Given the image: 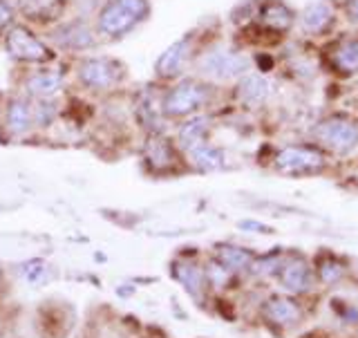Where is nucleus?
<instances>
[{"label":"nucleus","instance_id":"bb28decb","mask_svg":"<svg viewBox=\"0 0 358 338\" xmlns=\"http://www.w3.org/2000/svg\"><path fill=\"white\" fill-rule=\"evenodd\" d=\"M345 16L352 25L358 27V0H345Z\"/></svg>","mask_w":358,"mask_h":338},{"label":"nucleus","instance_id":"412c9836","mask_svg":"<svg viewBox=\"0 0 358 338\" xmlns=\"http://www.w3.org/2000/svg\"><path fill=\"white\" fill-rule=\"evenodd\" d=\"M217 260L231 269V272H238V269H249L253 267V255L251 251H246V249H240V246H220L217 249Z\"/></svg>","mask_w":358,"mask_h":338},{"label":"nucleus","instance_id":"1a4fd4ad","mask_svg":"<svg viewBox=\"0 0 358 338\" xmlns=\"http://www.w3.org/2000/svg\"><path fill=\"white\" fill-rule=\"evenodd\" d=\"M329 70L341 76H356L358 74V34H343L334 38L327 48Z\"/></svg>","mask_w":358,"mask_h":338},{"label":"nucleus","instance_id":"20e7f679","mask_svg":"<svg viewBox=\"0 0 358 338\" xmlns=\"http://www.w3.org/2000/svg\"><path fill=\"white\" fill-rule=\"evenodd\" d=\"M313 139L324 150L347 155L358 148V121L350 115L336 112V115L324 117L313 126Z\"/></svg>","mask_w":358,"mask_h":338},{"label":"nucleus","instance_id":"9b49d317","mask_svg":"<svg viewBox=\"0 0 358 338\" xmlns=\"http://www.w3.org/2000/svg\"><path fill=\"white\" fill-rule=\"evenodd\" d=\"M193 59V36H184L175 41L173 45L159 54V59L155 63V72L159 78H166V81H173V78H179L184 74L188 61Z\"/></svg>","mask_w":358,"mask_h":338},{"label":"nucleus","instance_id":"dca6fc26","mask_svg":"<svg viewBox=\"0 0 358 338\" xmlns=\"http://www.w3.org/2000/svg\"><path fill=\"white\" fill-rule=\"evenodd\" d=\"M143 157H145V162H148V166L155 168V171H171L177 162V150H175L173 141H168L164 134H148Z\"/></svg>","mask_w":358,"mask_h":338},{"label":"nucleus","instance_id":"a878e982","mask_svg":"<svg viewBox=\"0 0 358 338\" xmlns=\"http://www.w3.org/2000/svg\"><path fill=\"white\" fill-rule=\"evenodd\" d=\"M320 276H322V280H327V283H334V280H338L343 276V269H341V265L329 260L320 267Z\"/></svg>","mask_w":358,"mask_h":338},{"label":"nucleus","instance_id":"39448f33","mask_svg":"<svg viewBox=\"0 0 358 338\" xmlns=\"http://www.w3.org/2000/svg\"><path fill=\"white\" fill-rule=\"evenodd\" d=\"M123 78V65L108 56H87L76 65V81L87 92H108Z\"/></svg>","mask_w":358,"mask_h":338},{"label":"nucleus","instance_id":"aec40b11","mask_svg":"<svg viewBox=\"0 0 358 338\" xmlns=\"http://www.w3.org/2000/svg\"><path fill=\"white\" fill-rule=\"evenodd\" d=\"M264 314H266V318H271L273 323H280V325H289V323L298 321V316H300L296 302L289 300V298L268 300L266 307H264Z\"/></svg>","mask_w":358,"mask_h":338},{"label":"nucleus","instance_id":"5701e85b","mask_svg":"<svg viewBox=\"0 0 358 338\" xmlns=\"http://www.w3.org/2000/svg\"><path fill=\"white\" fill-rule=\"evenodd\" d=\"M34 112V128H50L59 117V104L54 99H36L31 106Z\"/></svg>","mask_w":358,"mask_h":338},{"label":"nucleus","instance_id":"393cba45","mask_svg":"<svg viewBox=\"0 0 358 338\" xmlns=\"http://www.w3.org/2000/svg\"><path fill=\"white\" fill-rule=\"evenodd\" d=\"M16 20V7L11 0H0V29H11Z\"/></svg>","mask_w":358,"mask_h":338},{"label":"nucleus","instance_id":"9d476101","mask_svg":"<svg viewBox=\"0 0 358 338\" xmlns=\"http://www.w3.org/2000/svg\"><path fill=\"white\" fill-rule=\"evenodd\" d=\"M257 27L268 34H287L298 22L296 11L285 0H262L253 14Z\"/></svg>","mask_w":358,"mask_h":338},{"label":"nucleus","instance_id":"0eeeda50","mask_svg":"<svg viewBox=\"0 0 358 338\" xmlns=\"http://www.w3.org/2000/svg\"><path fill=\"white\" fill-rule=\"evenodd\" d=\"M5 50L9 56L22 63H50L54 59V50L43 38H38L31 29L14 25L5 34Z\"/></svg>","mask_w":358,"mask_h":338},{"label":"nucleus","instance_id":"6e6552de","mask_svg":"<svg viewBox=\"0 0 358 338\" xmlns=\"http://www.w3.org/2000/svg\"><path fill=\"white\" fill-rule=\"evenodd\" d=\"M96 41H99L96 29L83 18L59 22V25H56L52 29V34H50V43L54 45L56 50L72 52V54L92 50L96 45Z\"/></svg>","mask_w":358,"mask_h":338},{"label":"nucleus","instance_id":"4be33fe9","mask_svg":"<svg viewBox=\"0 0 358 338\" xmlns=\"http://www.w3.org/2000/svg\"><path fill=\"white\" fill-rule=\"evenodd\" d=\"M61 0H11L16 11L25 14L27 18H45L52 16Z\"/></svg>","mask_w":358,"mask_h":338},{"label":"nucleus","instance_id":"2eb2a0df","mask_svg":"<svg viewBox=\"0 0 358 338\" xmlns=\"http://www.w3.org/2000/svg\"><path fill=\"white\" fill-rule=\"evenodd\" d=\"M208 132H210V117L208 115H193V117H186L182 119L177 128V143L179 148L184 153L193 150L195 146L208 141Z\"/></svg>","mask_w":358,"mask_h":338},{"label":"nucleus","instance_id":"ddd939ff","mask_svg":"<svg viewBox=\"0 0 358 338\" xmlns=\"http://www.w3.org/2000/svg\"><path fill=\"white\" fill-rule=\"evenodd\" d=\"M336 22V9L329 0H313L298 14V25L307 36H324Z\"/></svg>","mask_w":358,"mask_h":338},{"label":"nucleus","instance_id":"7ed1b4c3","mask_svg":"<svg viewBox=\"0 0 358 338\" xmlns=\"http://www.w3.org/2000/svg\"><path fill=\"white\" fill-rule=\"evenodd\" d=\"M197 72L204 81L213 83L238 81L246 72H251V59L244 52L227 48V45H213L197 56Z\"/></svg>","mask_w":358,"mask_h":338},{"label":"nucleus","instance_id":"f3484780","mask_svg":"<svg viewBox=\"0 0 358 338\" xmlns=\"http://www.w3.org/2000/svg\"><path fill=\"white\" fill-rule=\"evenodd\" d=\"M5 128L9 134H14V137H25L34 128V112L27 99L16 97L9 101L5 110Z\"/></svg>","mask_w":358,"mask_h":338},{"label":"nucleus","instance_id":"4468645a","mask_svg":"<svg viewBox=\"0 0 358 338\" xmlns=\"http://www.w3.org/2000/svg\"><path fill=\"white\" fill-rule=\"evenodd\" d=\"M65 85V74L59 70H36L25 78V92L34 99H54Z\"/></svg>","mask_w":358,"mask_h":338},{"label":"nucleus","instance_id":"f8f14e48","mask_svg":"<svg viewBox=\"0 0 358 338\" xmlns=\"http://www.w3.org/2000/svg\"><path fill=\"white\" fill-rule=\"evenodd\" d=\"M235 97L244 106L257 110L266 106L273 97V83L271 78L262 72H246L242 78H238V85H235Z\"/></svg>","mask_w":358,"mask_h":338},{"label":"nucleus","instance_id":"f03ea898","mask_svg":"<svg viewBox=\"0 0 358 338\" xmlns=\"http://www.w3.org/2000/svg\"><path fill=\"white\" fill-rule=\"evenodd\" d=\"M213 87L204 78H179L162 94V112L166 119H186L199 115L210 104Z\"/></svg>","mask_w":358,"mask_h":338},{"label":"nucleus","instance_id":"f257e3e1","mask_svg":"<svg viewBox=\"0 0 358 338\" xmlns=\"http://www.w3.org/2000/svg\"><path fill=\"white\" fill-rule=\"evenodd\" d=\"M150 16V0H106L96 14V34L106 41H119L137 29Z\"/></svg>","mask_w":358,"mask_h":338},{"label":"nucleus","instance_id":"b1692460","mask_svg":"<svg viewBox=\"0 0 358 338\" xmlns=\"http://www.w3.org/2000/svg\"><path fill=\"white\" fill-rule=\"evenodd\" d=\"M175 276H177L179 283H182L190 291V294L199 296L201 285H204V276H201V272H199L195 265H190V262H179V265H175Z\"/></svg>","mask_w":358,"mask_h":338},{"label":"nucleus","instance_id":"423d86ee","mask_svg":"<svg viewBox=\"0 0 358 338\" xmlns=\"http://www.w3.org/2000/svg\"><path fill=\"white\" fill-rule=\"evenodd\" d=\"M324 166H327V157L320 146H285L275 155V168L285 175H309L322 171Z\"/></svg>","mask_w":358,"mask_h":338},{"label":"nucleus","instance_id":"6ab92c4d","mask_svg":"<svg viewBox=\"0 0 358 338\" xmlns=\"http://www.w3.org/2000/svg\"><path fill=\"white\" fill-rule=\"evenodd\" d=\"M186 155H188L190 164H193L197 171H204V173L222 171V168L227 166V153L208 141L195 146V148L188 150Z\"/></svg>","mask_w":358,"mask_h":338},{"label":"nucleus","instance_id":"a211bd4d","mask_svg":"<svg viewBox=\"0 0 358 338\" xmlns=\"http://www.w3.org/2000/svg\"><path fill=\"white\" fill-rule=\"evenodd\" d=\"M280 283L287 291H294V294H302V291H309L313 285V272L305 260H291L282 267L280 272Z\"/></svg>","mask_w":358,"mask_h":338}]
</instances>
